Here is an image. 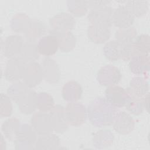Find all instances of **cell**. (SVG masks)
<instances>
[{"label":"cell","instance_id":"cell-8","mask_svg":"<svg viewBox=\"0 0 150 150\" xmlns=\"http://www.w3.org/2000/svg\"><path fill=\"white\" fill-rule=\"evenodd\" d=\"M31 125L39 135L52 133L53 127L49 113L44 111L35 112L30 119Z\"/></svg>","mask_w":150,"mask_h":150},{"label":"cell","instance_id":"cell-11","mask_svg":"<svg viewBox=\"0 0 150 150\" xmlns=\"http://www.w3.org/2000/svg\"><path fill=\"white\" fill-rule=\"evenodd\" d=\"M135 17L125 5H120L114 9L112 14V25L118 29L131 27L134 22Z\"/></svg>","mask_w":150,"mask_h":150},{"label":"cell","instance_id":"cell-24","mask_svg":"<svg viewBox=\"0 0 150 150\" xmlns=\"http://www.w3.org/2000/svg\"><path fill=\"white\" fill-rule=\"evenodd\" d=\"M132 47L134 56L149 55L150 51L149 35L143 33L136 36L132 43Z\"/></svg>","mask_w":150,"mask_h":150},{"label":"cell","instance_id":"cell-10","mask_svg":"<svg viewBox=\"0 0 150 150\" xmlns=\"http://www.w3.org/2000/svg\"><path fill=\"white\" fill-rule=\"evenodd\" d=\"M114 129L120 134L131 133L135 127V121L131 115L124 111L117 112L112 123Z\"/></svg>","mask_w":150,"mask_h":150},{"label":"cell","instance_id":"cell-6","mask_svg":"<svg viewBox=\"0 0 150 150\" xmlns=\"http://www.w3.org/2000/svg\"><path fill=\"white\" fill-rule=\"evenodd\" d=\"M105 99L115 108L124 107L129 98V94L126 88L120 86H108L105 90Z\"/></svg>","mask_w":150,"mask_h":150},{"label":"cell","instance_id":"cell-27","mask_svg":"<svg viewBox=\"0 0 150 150\" xmlns=\"http://www.w3.org/2000/svg\"><path fill=\"white\" fill-rule=\"evenodd\" d=\"M39 55L37 43L36 42L27 41L24 43L19 56L28 63L36 62L39 59Z\"/></svg>","mask_w":150,"mask_h":150},{"label":"cell","instance_id":"cell-2","mask_svg":"<svg viewBox=\"0 0 150 150\" xmlns=\"http://www.w3.org/2000/svg\"><path fill=\"white\" fill-rule=\"evenodd\" d=\"M8 96L15 101L22 113L30 114L36 109L37 94L23 82L13 83L8 89Z\"/></svg>","mask_w":150,"mask_h":150},{"label":"cell","instance_id":"cell-1","mask_svg":"<svg viewBox=\"0 0 150 150\" xmlns=\"http://www.w3.org/2000/svg\"><path fill=\"white\" fill-rule=\"evenodd\" d=\"M87 112L91 123L98 127L112 124L117 112L116 108L103 97H97L93 100L88 105Z\"/></svg>","mask_w":150,"mask_h":150},{"label":"cell","instance_id":"cell-5","mask_svg":"<svg viewBox=\"0 0 150 150\" xmlns=\"http://www.w3.org/2000/svg\"><path fill=\"white\" fill-rule=\"evenodd\" d=\"M69 124L73 126L82 125L86 121L87 112L85 105L78 102H69L64 107Z\"/></svg>","mask_w":150,"mask_h":150},{"label":"cell","instance_id":"cell-37","mask_svg":"<svg viewBox=\"0 0 150 150\" xmlns=\"http://www.w3.org/2000/svg\"><path fill=\"white\" fill-rule=\"evenodd\" d=\"M111 1H87L88 8L93 9L96 8H99L101 6H104L107 5H110Z\"/></svg>","mask_w":150,"mask_h":150},{"label":"cell","instance_id":"cell-36","mask_svg":"<svg viewBox=\"0 0 150 150\" xmlns=\"http://www.w3.org/2000/svg\"><path fill=\"white\" fill-rule=\"evenodd\" d=\"M12 112V105L8 96L2 93L1 95V117L10 116Z\"/></svg>","mask_w":150,"mask_h":150},{"label":"cell","instance_id":"cell-25","mask_svg":"<svg viewBox=\"0 0 150 150\" xmlns=\"http://www.w3.org/2000/svg\"><path fill=\"white\" fill-rule=\"evenodd\" d=\"M21 126V124L18 119L11 118L4 121L2 125L1 129L6 138L11 141L15 142Z\"/></svg>","mask_w":150,"mask_h":150},{"label":"cell","instance_id":"cell-4","mask_svg":"<svg viewBox=\"0 0 150 150\" xmlns=\"http://www.w3.org/2000/svg\"><path fill=\"white\" fill-rule=\"evenodd\" d=\"M28 63L20 56L11 58L6 64L5 77L11 82L22 80Z\"/></svg>","mask_w":150,"mask_h":150},{"label":"cell","instance_id":"cell-13","mask_svg":"<svg viewBox=\"0 0 150 150\" xmlns=\"http://www.w3.org/2000/svg\"><path fill=\"white\" fill-rule=\"evenodd\" d=\"M49 114L51 117L54 131L57 133L64 132L69 126L64 108L60 105H54L50 110Z\"/></svg>","mask_w":150,"mask_h":150},{"label":"cell","instance_id":"cell-12","mask_svg":"<svg viewBox=\"0 0 150 150\" xmlns=\"http://www.w3.org/2000/svg\"><path fill=\"white\" fill-rule=\"evenodd\" d=\"M24 43L23 39L20 35H12L8 36L2 46L4 55L10 59L19 56Z\"/></svg>","mask_w":150,"mask_h":150},{"label":"cell","instance_id":"cell-22","mask_svg":"<svg viewBox=\"0 0 150 150\" xmlns=\"http://www.w3.org/2000/svg\"><path fill=\"white\" fill-rule=\"evenodd\" d=\"M82 88L76 81H70L66 83L62 88V96L68 102H76L80 99L82 95Z\"/></svg>","mask_w":150,"mask_h":150},{"label":"cell","instance_id":"cell-7","mask_svg":"<svg viewBox=\"0 0 150 150\" xmlns=\"http://www.w3.org/2000/svg\"><path fill=\"white\" fill-rule=\"evenodd\" d=\"M121 73L120 69L112 65H105L98 71L97 79L98 83L103 86L117 85L121 79Z\"/></svg>","mask_w":150,"mask_h":150},{"label":"cell","instance_id":"cell-32","mask_svg":"<svg viewBox=\"0 0 150 150\" xmlns=\"http://www.w3.org/2000/svg\"><path fill=\"white\" fill-rule=\"evenodd\" d=\"M54 100L52 96L46 93H40L37 94L36 108L41 111L47 112L54 107Z\"/></svg>","mask_w":150,"mask_h":150},{"label":"cell","instance_id":"cell-15","mask_svg":"<svg viewBox=\"0 0 150 150\" xmlns=\"http://www.w3.org/2000/svg\"><path fill=\"white\" fill-rule=\"evenodd\" d=\"M75 23L74 18L66 12L57 13L50 19L52 29L58 31H70L74 28Z\"/></svg>","mask_w":150,"mask_h":150},{"label":"cell","instance_id":"cell-9","mask_svg":"<svg viewBox=\"0 0 150 150\" xmlns=\"http://www.w3.org/2000/svg\"><path fill=\"white\" fill-rule=\"evenodd\" d=\"M43 79L41 64L36 62L28 63L22 78L23 83L29 88L39 85Z\"/></svg>","mask_w":150,"mask_h":150},{"label":"cell","instance_id":"cell-19","mask_svg":"<svg viewBox=\"0 0 150 150\" xmlns=\"http://www.w3.org/2000/svg\"><path fill=\"white\" fill-rule=\"evenodd\" d=\"M129 67L135 75L145 74L149 70V55H135L129 60Z\"/></svg>","mask_w":150,"mask_h":150},{"label":"cell","instance_id":"cell-16","mask_svg":"<svg viewBox=\"0 0 150 150\" xmlns=\"http://www.w3.org/2000/svg\"><path fill=\"white\" fill-rule=\"evenodd\" d=\"M37 45L40 54L46 57L54 54L59 49V42L57 38L50 34L42 37L38 40Z\"/></svg>","mask_w":150,"mask_h":150},{"label":"cell","instance_id":"cell-29","mask_svg":"<svg viewBox=\"0 0 150 150\" xmlns=\"http://www.w3.org/2000/svg\"><path fill=\"white\" fill-rule=\"evenodd\" d=\"M125 6L134 17L144 15L148 10V3L146 1H127Z\"/></svg>","mask_w":150,"mask_h":150},{"label":"cell","instance_id":"cell-17","mask_svg":"<svg viewBox=\"0 0 150 150\" xmlns=\"http://www.w3.org/2000/svg\"><path fill=\"white\" fill-rule=\"evenodd\" d=\"M43 79L50 83H56L60 79V71L56 62L49 57H45L41 64Z\"/></svg>","mask_w":150,"mask_h":150},{"label":"cell","instance_id":"cell-14","mask_svg":"<svg viewBox=\"0 0 150 150\" xmlns=\"http://www.w3.org/2000/svg\"><path fill=\"white\" fill-rule=\"evenodd\" d=\"M37 133L32 125L24 124L21 125L15 143L16 146H27L28 148L35 144L37 140Z\"/></svg>","mask_w":150,"mask_h":150},{"label":"cell","instance_id":"cell-23","mask_svg":"<svg viewBox=\"0 0 150 150\" xmlns=\"http://www.w3.org/2000/svg\"><path fill=\"white\" fill-rule=\"evenodd\" d=\"M60 145L59 137L52 133L39 135L35 144L36 149H55Z\"/></svg>","mask_w":150,"mask_h":150},{"label":"cell","instance_id":"cell-20","mask_svg":"<svg viewBox=\"0 0 150 150\" xmlns=\"http://www.w3.org/2000/svg\"><path fill=\"white\" fill-rule=\"evenodd\" d=\"M111 28L90 25L87 29L88 38L94 43L101 44L106 42L111 35Z\"/></svg>","mask_w":150,"mask_h":150},{"label":"cell","instance_id":"cell-38","mask_svg":"<svg viewBox=\"0 0 150 150\" xmlns=\"http://www.w3.org/2000/svg\"><path fill=\"white\" fill-rule=\"evenodd\" d=\"M143 103H144V108L146 110L147 112H149V93H147L142 98Z\"/></svg>","mask_w":150,"mask_h":150},{"label":"cell","instance_id":"cell-35","mask_svg":"<svg viewBox=\"0 0 150 150\" xmlns=\"http://www.w3.org/2000/svg\"><path fill=\"white\" fill-rule=\"evenodd\" d=\"M101 132H97L95 135L96 137L98 138V145L97 148L107 147L110 146L113 142V134L110 131H100Z\"/></svg>","mask_w":150,"mask_h":150},{"label":"cell","instance_id":"cell-30","mask_svg":"<svg viewBox=\"0 0 150 150\" xmlns=\"http://www.w3.org/2000/svg\"><path fill=\"white\" fill-rule=\"evenodd\" d=\"M32 20L25 13H18L13 17L11 21V27L13 30L17 32H27Z\"/></svg>","mask_w":150,"mask_h":150},{"label":"cell","instance_id":"cell-34","mask_svg":"<svg viewBox=\"0 0 150 150\" xmlns=\"http://www.w3.org/2000/svg\"><path fill=\"white\" fill-rule=\"evenodd\" d=\"M67 7L69 11L75 16H81L86 13L88 9L87 1H67Z\"/></svg>","mask_w":150,"mask_h":150},{"label":"cell","instance_id":"cell-3","mask_svg":"<svg viewBox=\"0 0 150 150\" xmlns=\"http://www.w3.org/2000/svg\"><path fill=\"white\" fill-rule=\"evenodd\" d=\"M114 9L110 5L91 9L87 19L91 25L111 28Z\"/></svg>","mask_w":150,"mask_h":150},{"label":"cell","instance_id":"cell-21","mask_svg":"<svg viewBox=\"0 0 150 150\" xmlns=\"http://www.w3.org/2000/svg\"><path fill=\"white\" fill-rule=\"evenodd\" d=\"M49 34L57 38L59 49L63 52H69L72 50L76 45V38L71 31H58L52 29Z\"/></svg>","mask_w":150,"mask_h":150},{"label":"cell","instance_id":"cell-33","mask_svg":"<svg viewBox=\"0 0 150 150\" xmlns=\"http://www.w3.org/2000/svg\"><path fill=\"white\" fill-rule=\"evenodd\" d=\"M142 98L129 94V98L124 107L130 113L136 115H139L143 112L145 109Z\"/></svg>","mask_w":150,"mask_h":150},{"label":"cell","instance_id":"cell-26","mask_svg":"<svg viewBox=\"0 0 150 150\" xmlns=\"http://www.w3.org/2000/svg\"><path fill=\"white\" fill-rule=\"evenodd\" d=\"M46 31V26L43 22L37 20H32L29 27L25 33L27 41L36 42L38 39H40L42 36L43 37Z\"/></svg>","mask_w":150,"mask_h":150},{"label":"cell","instance_id":"cell-18","mask_svg":"<svg viewBox=\"0 0 150 150\" xmlns=\"http://www.w3.org/2000/svg\"><path fill=\"white\" fill-rule=\"evenodd\" d=\"M149 84L147 80L140 76L133 77L130 81L129 86L126 88L129 95L142 98L149 93Z\"/></svg>","mask_w":150,"mask_h":150},{"label":"cell","instance_id":"cell-31","mask_svg":"<svg viewBox=\"0 0 150 150\" xmlns=\"http://www.w3.org/2000/svg\"><path fill=\"white\" fill-rule=\"evenodd\" d=\"M116 40L120 45L132 43L137 36V30L133 27L125 29H118L115 32Z\"/></svg>","mask_w":150,"mask_h":150},{"label":"cell","instance_id":"cell-28","mask_svg":"<svg viewBox=\"0 0 150 150\" xmlns=\"http://www.w3.org/2000/svg\"><path fill=\"white\" fill-rule=\"evenodd\" d=\"M105 57L110 61L114 62L121 59V46L116 40L107 42L103 47Z\"/></svg>","mask_w":150,"mask_h":150}]
</instances>
